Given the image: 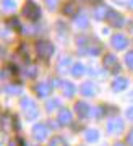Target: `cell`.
Returning a JSON list of instances; mask_svg holds the SVG:
<instances>
[{
  "instance_id": "obj_1",
  "label": "cell",
  "mask_w": 133,
  "mask_h": 146,
  "mask_svg": "<svg viewBox=\"0 0 133 146\" xmlns=\"http://www.w3.org/2000/svg\"><path fill=\"white\" fill-rule=\"evenodd\" d=\"M25 15L31 20H36L37 16H39V11H37V7L33 3V2H28V5H26V10H25Z\"/></svg>"
}]
</instances>
